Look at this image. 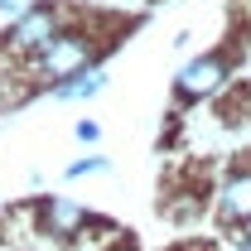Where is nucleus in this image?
<instances>
[{
  "instance_id": "nucleus-5",
  "label": "nucleus",
  "mask_w": 251,
  "mask_h": 251,
  "mask_svg": "<svg viewBox=\"0 0 251 251\" xmlns=\"http://www.w3.org/2000/svg\"><path fill=\"white\" fill-rule=\"evenodd\" d=\"M44 222H49V237H73L77 227H87V208H77L73 198H49Z\"/></svg>"
},
{
  "instance_id": "nucleus-1",
  "label": "nucleus",
  "mask_w": 251,
  "mask_h": 251,
  "mask_svg": "<svg viewBox=\"0 0 251 251\" xmlns=\"http://www.w3.org/2000/svg\"><path fill=\"white\" fill-rule=\"evenodd\" d=\"M97 53H101V44H97L87 29H58V34H49V39L29 53V58H34L29 68H34L39 82H63V77L92 68Z\"/></svg>"
},
{
  "instance_id": "nucleus-3",
  "label": "nucleus",
  "mask_w": 251,
  "mask_h": 251,
  "mask_svg": "<svg viewBox=\"0 0 251 251\" xmlns=\"http://www.w3.org/2000/svg\"><path fill=\"white\" fill-rule=\"evenodd\" d=\"M227 58L222 53H203V58H193V63H184V73H179V97H213L227 82Z\"/></svg>"
},
{
  "instance_id": "nucleus-4",
  "label": "nucleus",
  "mask_w": 251,
  "mask_h": 251,
  "mask_svg": "<svg viewBox=\"0 0 251 251\" xmlns=\"http://www.w3.org/2000/svg\"><path fill=\"white\" fill-rule=\"evenodd\" d=\"M218 213L227 222H251V169H237L218 193Z\"/></svg>"
},
{
  "instance_id": "nucleus-7",
  "label": "nucleus",
  "mask_w": 251,
  "mask_h": 251,
  "mask_svg": "<svg viewBox=\"0 0 251 251\" xmlns=\"http://www.w3.org/2000/svg\"><path fill=\"white\" fill-rule=\"evenodd\" d=\"M106 169H111V159H106V155H87V159H73L63 174H68V179H82V174H106Z\"/></svg>"
},
{
  "instance_id": "nucleus-2",
  "label": "nucleus",
  "mask_w": 251,
  "mask_h": 251,
  "mask_svg": "<svg viewBox=\"0 0 251 251\" xmlns=\"http://www.w3.org/2000/svg\"><path fill=\"white\" fill-rule=\"evenodd\" d=\"M63 29L58 5H25L20 15H10V34H5V49L10 53H34L49 34Z\"/></svg>"
},
{
  "instance_id": "nucleus-11",
  "label": "nucleus",
  "mask_w": 251,
  "mask_h": 251,
  "mask_svg": "<svg viewBox=\"0 0 251 251\" xmlns=\"http://www.w3.org/2000/svg\"><path fill=\"white\" fill-rule=\"evenodd\" d=\"M111 251H130V247H111Z\"/></svg>"
},
{
  "instance_id": "nucleus-10",
  "label": "nucleus",
  "mask_w": 251,
  "mask_h": 251,
  "mask_svg": "<svg viewBox=\"0 0 251 251\" xmlns=\"http://www.w3.org/2000/svg\"><path fill=\"white\" fill-rule=\"evenodd\" d=\"M242 251H251V232H247V237H242Z\"/></svg>"
},
{
  "instance_id": "nucleus-6",
  "label": "nucleus",
  "mask_w": 251,
  "mask_h": 251,
  "mask_svg": "<svg viewBox=\"0 0 251 251\" xmlns=\"http://www.w3.org/2000/svg\"><path fill=\"white\" fill-rule=\"evenodd\" d=\"M106 87V73L101 68H82V73H73V77H63V82H53V101H87V97H97Z\"/></svg>"
},
{
  "instance_id": "nucleus-8",
  "label": "nucleus",
  "mask_w": 251,
  "mask_h": 251,
  "mask_svg": "<svg viewBox=\"0 0 251 251\" xmlns=\"http://www.w3.org/2000/svg\"><path fill=\"white\" fill-rule=\"evenodd\" d=\"M97 135H101L97 121H77V140H82V145H97Z\"/></svg>"
},
{
  "instance_id": "nucleus-9",
  "label": "nucleus",
  "mask_w": 251,
  "mask_h": 251,
  "mask_svg": "<svg viewBox=\"0 0 251 251\" xmlns=\"http://www.w3.org/2000/svg\"><path fill=\"white\" fill-rule=\"evenodd\" d=\"M0 10H5V15H20V10H25V0H0Z\"/></svg>"
}]
</instances>
